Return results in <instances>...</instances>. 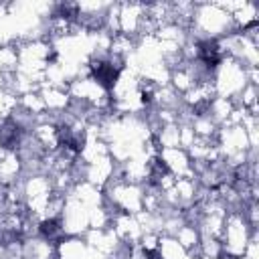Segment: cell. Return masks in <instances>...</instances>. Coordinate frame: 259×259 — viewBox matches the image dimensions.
<instances>
[{"mask_svg":"<svg viewBox=\"0 0 259 259\" xmlns=\"http://www.w3.org/2000/svg\"><path fill=\"white\" fill-rule=\"evenodd\" d=\"M38 231H40V235L45 237V239H57L61 233H63V229H61V223L57 221V219H47V221H42L40 223V227H38Z\"/></svg>","mask_w":259,"mask_h":259,"instance_id":"7a4b0ae2","label":"cell"},{"mask_svg":"<svg viewBox=\"0 0 259 259\" xmlns=\"http://www.w3.org/2000/svg\"><path fill=\"white\" fill-rule=\"evenodd\" d=\"M91 77L103 89H111L119 77V65H113L111 61H97L91 65Z\"/></svg>","mask_w":259,"mask_h":259,"instance_id":"6da1fadb","label":"cell"}]
</instances>
